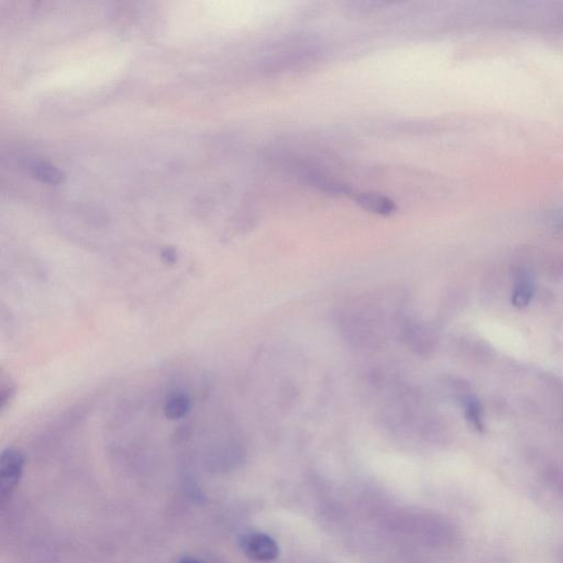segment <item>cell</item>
<instances>
[{
	"label": "cell",
	"mask_w": 563,
	"mask_h": 563,
	"mask_svg": "<svg viewBox=\"0 0 563 563\" xmlns=\"http://www.w3.org/2000/svg\"><path fill=\"white\" fill-rule=\"evenodd\" d=\"M355 199V203L365 210L383 216L394 214L398 209L392 199L381 194L361 193Z\"/></svg>",
	"instance_id": "5"
},
{
	"label": "cell",
	"mask_w": 563,
	"mask_h": 563,
	"mask_svg": "<svg viewBox=\"0 0 563 563\" xmlns=\"http://www.w3.org/2000/svg\"><path fill=\"white\" fill-rule=\"evenodd\" d=\"M179 563H207L205 561L199 560V559L196 558H191V557H185V558L182 559L179 561Z\"/></svg>",
	"instance_id": "12"
},
{
	"label": "cell",
	"mask_w": 563,
	"mask_h": 563,
	"mask_svg": "<svg viewBox=\"0 0 563 563\" xmlns=\"http://www.w3.org/2000/svg\"><path fill=\"white\" fill-rule=\"evenodd\" d=\"M533 293H535V287H533L531 277H528L525 272L518 273L516 277L513 297H512L514 306L518 307V308L528 306L533 298Z\"/></svg>",
	"instance_id": "7"
},
{
	"label": "cell",
	"mask_w": 563,
	"mask_h": 563,
	"mask_svg": "<svg viewBox=\"0 0 563 563\" xmlns=\"http://www.w3.org/2000/svg\"><path fill=\"white\" fill-rule=\"evenodd\" d=\"M340 328L349 341L362 348H379L386 339L384 315L367 297L346 305L340 312Z\"/></svg>",
	"instance_id": "1"
},
{
	"label": "cell",
	"mask_w": 563,
	"mask_h": 563,
	"mask_svg": "<svg viewBox=\"0 0 563 563\" xmlns=\"http://www.w3.org/2000/svg\"><path fill=\"white\" fill-rule=\"evenodd\" d=\"M191 407L189 395L184 392H175L170 395L164 403V415L171 420L181 419L187 416Z\"/></svg>",
	"instance_id": "6"
},
{
	"label": "cell",
	"mask_w": 563,
	"mask_h": 563,
	"mask_svg": "<svg viewBox=\"0 0 563 563\" xmlns=\"http://www.w3.org/2000/svg\"><path fill=\"white\" fill-rule=\"evenodd\" d=\"M403 339L419 353H427L435 346V336L429 328L419 322L406 320L402 326Z\"/></svg>",
	"instance_id": "4"
},
{
	"label": "cell",
	"mask_w": 563,
	"mask_h": 563,
	"mask_svg": "<svg viewBox=\"0 0 563 563\" xmlns=\"http://www.w3.org/2000/svg\"><path fill=\"white\" fill-rule=\"evenodd\" d=\"M462 400L465 406V417H467V419L470 422V425L472 426L476 431H482L483 414L480 403L475 400L473 396H471V395H468V396L463 398Z\"/></svg>",
	"instance_id": "8"
},
{
	"label": "cell",
	"mask_w": 563,
	"mask_h": 563,
	"mask_svg": "<svg viewBox=\"0 0 563 563\" xmlns=\"http://www.w3.org/2000/svg\"><path fill=\"white\" fill-rule=\"evenodd\" d=\"M556 25L558 30L563 33V11L557 17Z\"/></svg>",
	"instance_id": "13"
},
{
	"label": "cell",
	"mask_w": 563,
	"mask_h": 563,
	"mask_svg": "<svg viewBox=\"0 0 563 563\" xmlns=\"http://www.w3.org/2000/svg\"><path fill=\"white\" fill-rule=\"evenodd\" d=\"M548 222L555 230L563 234V204L559 205L550 211Z\"/></svg>",
	"instance_id": "11"
},
{
	"label": "cell",
	"mask_w": 563,
	"mask_h": 563,
	"mask_svg": "<svg viewBox=\"0 0 563 563\" xmlns=\"http://www.w3.org/2000/svg\"><path fill=\"white\" fill-rule=\"evenodd\" d=\"M240 547L248 558L260 562H271L279 557V545L265 533H248L240 541Z\"/></svg>",
	"instance_id": "3"
},
{
	"label": "cell",
	"mask_w": 563,
	"mask_h": 563,
	"mask_svg": "<svg viewBox=\"0 0 563 563\" xmlns=\"http://www.w3.org/2000/svg\"><path fill=\"white\" fill-rule=\"evenodd\" d=\"M25 457L15 448H7L0 457V502L5 504L23 478Z\"/></svg>",
	"instance_id": "2"
},
{
	"label": "cell",
	"mask_w": 563,
	"mask_h": 563,
	"mask_svg": "<svg viewBox=\"0 0 563 563\" xmlns=\"http://www.w3.org/2000/svg\"><path fill=\"white\" fill-rule=\"evenodd\" d=\"M34 174L37 177L42 179L43 182H48V183L56 184L61 181L60 172L46 164H39L35 166Z\"/></svg>",
	"instance_id": "10"
},
{
	"label": "cell",
	"mask_w": 563,
	"mask_h": 563,
	"mask_svg": "<svg viewBox=\"0 0 563 563\" xmlns=\"http://www.w3.org/2000/svg\"><path fill=\"white\" fill-rule=\"evenodd\" d=\"M312 183L315 184V186L318 187L320 191H326L330 194H343L349 191V189L338 183V182L332 181V179H322V176L312 175L310 176Z\"/></svg>",
	"instance_id": "9"
}]
</instances>
